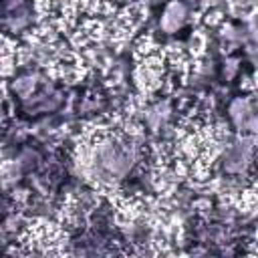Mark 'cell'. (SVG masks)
<instances>
[{"mask_svg": "<svg viewBox=\"0 0 258 258\" xmlns=\"http://www.w3.org/2000/svg\"><path fill=\"white\" fill-rule=\"evenodd\" d=\"M137 151L135 145L127 139H105L97 145L93 153V165L99 175L109 179L125 177L135 165Z\"/></svg>", "mask_w": 258, "mask_h": 258, "instance_id": "cell-1", "label": "cell"}, {"mask_svg": "<svg viewBox=\"0 0 258 258\" xmlns=\"http://www.w3.org/2000/svg\"><path fill=\"white\" fill-rule=\"evenodd\" d=\"M183 18H185V10H183V6H181L179 2H171V4L165 8V12H163L161 26H163L165 32H173V30H177V28L181 26Z\"/></svg>", "mask_w": 258, "mask_h": 258, "instance_id": "cell-2", "label": "cell"}, {"mask_svg": "<svg viewBox=\"0 0 258 258\" xmlns=\"http://www.w3.org/2000/svg\"><path fill=\"white\" fill-rule=\"evenodd\" d=\"M121 2H131V0H121Z\"/></svg>", "mask_w": 258, "mask_h": 258, "instance_id": "cell-3", "label": "cell"}]
</instances>
